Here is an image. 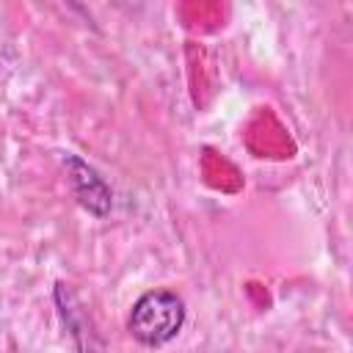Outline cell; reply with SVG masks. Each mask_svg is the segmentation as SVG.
I'll return each instance as SVG.
<instances>
[{
    "label": "cell",
    "mask_w": 353,
    "mask_h": 353,
    "mask_svg": "<svg viewBox=\"0 0 353 353\" xmlns=\"http://www.w3.org/2000/svg\"><path fill=\"white\" fill-rule=\"evenodd\" d=\"M63 165H66L69 188H72L77 204L83 210H88L94 218L110 215V210H113V190L99 176V171L94 165H88L83 157H77V154H63Z\"/></svg>",
    "instance_id": "obj_2"
},
{
    "label": "cell",
    "mask_w": 353,
    "mask_h": 353,
    "mask_svg": "<svg viewBox=\"0 0 353 353\" xmlns=\"http://www.w3.org/2000/svg\"><path fill=\"white\" fill-rule=\"evenodd\" d=\"M185 325V301L171 290L143 292L127 317V331L146 347H160L171 342Z\"/></svg>",
    "instance_id": "obj_1"
},
{
    "label": "cell",
    "mask_w": 353,
    "mask_h": 353,
    "mask_svg": "<svg viewBox=\"0 0 353 353\" xmlns=\"http://www.w3.org/2000/svg\"><path fill=\"white\" fill-rule=\"evenodd\" d=\"M55 303H58V314H61L63 328H66V334L72 336L77 353H105V342H102L99 334L94 331L91 317L83 312L80 301L74 298V292H72L63 281L55 284Z\"/></svg>",
    "instance_id": "obj_3"
}]
</instances>
